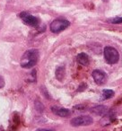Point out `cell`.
I'll return each instance as SVG.
<instances>
[{"label":"cell","instance_id":"cell-1","mask_svg":"<svg viewBox=\"0 0 122 131\" xmlns=\"http://www.w3.org/2000/svg\"><path fill=\"white\" fill-rule=\"evenodd\" d=\"M39 59V50L36 49H28L21 58V67L23 68H31L37 64Z\"/></svg>","mask_w":122,"mask_h":131},{"label":"cell","instance_id":"cell-2","mask_svg":"<svg viewBox=\"0 0 122 131\" xmlns=\"http://www.w3.org/2000/svg\"><path fill=\"white\" fill-rule=\"evenodd\" d=\"M103 54L106 62L109 65H114V64L118 63V59H119V54H118V50L112 47H105Z\"/></svg>","mask_w":122,"mask_h":131},{"label":"cell","instance_id":"cell-3","mask_svg":"<svg viewBox=\"0 0 122 131\" xmlns=\"http://www.w3.org/2000/svg\"><path fill=\"white\" fill-rule=\"evenodd\" d=\"M70 25V23L64 19H57L50 24V31L54 33H58L66 30Z\"/></svg>","mask_w":122,"mask_h":131},{"label":"cell","instance_id":"cell-4","mask_svg":"<svg viewBox=\"0 0 122 131\" xmlns=\"http://www.w3.org/2000/svg\"><path fill=\"white\" fill-rule=\"evenodd\" d=\"M93 119L90 116H79L71 119L70 124L73 127H80V126H89L92 125Z\"/></svg>","mask_w":122,"mask_h":131},{"label":"cell","instance_id":"cell-5","mask_svg":"<svg viewBox=\"0 0 122 131\" xmlns=\"http://www.w3.org/2000/svg\"><path fill=\"white\" fill-rule=\"evenodd\" d=\"M20 17L23 19V21H24L26 24H28V25L32 26V27L38 26L39 20H38V18H36V17L33 16V15H31L27 13H22L20 15Z\"/></svg>","mask_w":122,"mask_h":131},{"label":"cell","instance_id":"cell-6","mask_svg":"<svg viewBox=\"0 0 122 131\" xmlns=\"http://www.w3.org/2000/svg\"><path fill=\"white\" fill-rule=\"evenodd\" d=\"M93 78L94 80V82L99 85H102L105 83L106 80V75L104 74V72L101 71V70H94L93 72Z\"/></svg>","mask_w":122,"mask_h":131},{"label":"cell","instance_id":"cell-7","mask_svg":"<svg viewBox=\"0 0 122 131\" xmlns=\"http://www.w3.org/2000/svg\"><path fill=\"white\" fill-rule=\"evenodd\" d=\"M51 110L56 115H58L59 117H63V118H66V117H68L70 115V111L68 109H65V108L52 107Z\"/></svg>","mask_w":122,"mask_h":131},{"label":"cell","instance_id":"cell-8","mask_svg":"<svg viewBox=\"0 0 122 131\" xmlns=\"http://www.w3.org/2000/svg\"><path fill=\"white\" fill-rule=\"evenodd\" d=\"M108 111L107 107L103 105H98L94 108H92L91 109V112L93 113L95 115H100V116H102V115H105Z\"/></svg>","mask_w":122,"mask_h":131},{"label":"cell","instance_id":"cell-9","mask_svg":"<svg viewBox=\"0 0 122 131\" xmlns=\"http://www.w3.org/2000/svg\"><path fill=\"white\" fill-rule=\"evenodd\" d=\"M77 62L82 66H88L89 65V57L85 53H80L77 55Z\"/></svg>","mask_w":122,"mask_h":131},{"label":"cell","instance_id":"cell-10","mask_svg":"<svg viewBox=\"0 0 122 131\" xmlns=\"http://www.w3.org/2000/svg\"><path fill=\"white\" fill-rule=\"evenodd\" d=\"M56 77L58 81H62L65 77V68L64 67H58L56 70Z\"/></svg>","mask_w":122,"mask_h":131},{"label":"cell","instance_id":"cell-11","mask_svg":"<svg viewBox=\"0 0 122 131\" xmlns=\"http://www.w3.org/2000/svg\"><path fill=\"white\" fill-rule=\"evenodd\" d=\"M114 95V92L112 90H109V89H104L102 91V98L103 99H109L111 98V97Z\"/></svg>","mask_w":122,"mask_h":131},{"label":"cell","instance_id":"cell-12","mask_svg":"<svg viewBox=\"0 0 122 131\" xmlns=\"http://www.w3.org/2000/svg\"><path fill=\"white\" fill-rule=\"evenodd\" d=\"M34 106H35V110H36L38 112L40 113H42L44 111V106L41 102H40L39 100H36L35 101V103H34Z\"/></svg>","mask_w":122,"mask_h":131},{"label":"cell","instance_id":"cell-13","mask_svg":"<svg viewBox=\"0 0 122 131\" xmlns=\"http://www.w3.org/2000/svg\"><path fill=\"white\" fill-rule=\"evenodd\" d=\"M74 109L76 110V111H84L86 110V106L84 105V104H78V105L75 106Z\"/></svg>","mask_w":122,"mask_h":131},{"label":"cell","instance_id":"cell-14","mask_svg":"<svg viewBox=\"0 0 122 131\" xmlns=\"http://www.w3.org/2000/svg\"><path fill=\"white\" fill-rule=\"evenodd\" d=\"M40 91H41V93H43V95L46 97V98L50 99V96H49V93H48L46 87H44V86H41V87H40Z\"/></svg>","mask_w":122,"mask_h":131},{"label":"cell","instance_id":"cell-15","mask_svg":"<svg viewBox=\"0 0 122 131\" xmlns=\"http://www.w3.org/2000/svg\"><path fill=\"white\" fill-rule=\"evenodd\" d=\"M109 22L113 24H121L122 23V17H117V18L111 19Z\"/></svg>","mask_w":122,"mask_h":131},{"label":"cell","instance_id":"cell-16","mask_svg":"<svg viewBox=\"0 0 122 131\" xmlns=\"http://www.w3.org/2000/svg\"><path fill=\"white\" fill-rule=\"evenodd\" d=\"M14 122H15V125H18L19 124V115L17 113H15V116H14Z\"/></svg>","mask_w":122,"mask_h":131},{"label":"cell","instance_id":"cell-17","mask_svg":"<svg viewBox=\"0 0 122 131\" xmlns=\"http://www.w3.org/2000/svg\"><path fill=\"white\" fill-rule=\"evenodd\" d=\"M85 88H86V84H82L80 86H79L78 89H77V92H83V91H84V90H85Z\"/></svg>","mask_w":122,"mask_h":131},{"label":"cell","instance_id":"cell-18","mask_svg":"<svg viewBox=\"0 0 122 131\" xmlns=\"http://www.w3.org/2000/svg\"><path fill=\"white\" fill-rule=\"evenodd\" d=\"M5 86V81H4V79L2 78V77H0V89L1 88H3Z\"/></svg>","mask_w":122,"mask_h":131}]
</instances>
